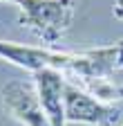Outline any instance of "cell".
I'll list each match as a JSON object with an SVG mask.
<instances>
[{
  "label": "cell",
  "mask_w": 123,
  "mask_h": 126,
  "mask_svg": "<svg viewBox=\"0 0 123 126\" xmlns=\"http://www.w3.org/2000/svg\"><path fill=\"white\" fill-rule=\"evenodd\" d=\"M116 47V70H123V41L114 43Z\"/></svg>",
  "instance_id": "52a82bcc"
},
{
  "label": "cell",
  "mask_w": 123,
  "mask_h": 126,
  "mask_svg": "<svg viewBox=\"0 0 123 126\" xmlns=\"http://www.w3.org/2000/svg\"><path fill=\"white\" fill-rule=\"evenodd\" d=\"M121 126H123V122H121Z\"/></svg>",
  "instance_id": "30bf717a"
},
{
  "label": "cell",
  "mask_w": 123,
  "mask_h": 126,
  "mask_svg": "<svg viewBox=\"0 0 123 126\" xmlns=\"http://www.w3.org/2000/svg\"><path fill=\"white\" fill-rule=\"evenodd\" d=\"M65 122L74 124H92V126H121L123 117L119 108L103 104L78 88L65 77Z\"/></svg>",
  "instance_id": "3957f363"
},
{
  "label": "cell",
  "mask_w": 123,
  "mask_h": 126,
  "mask_svg": "<svg viewBox=\"0 0 123 126\" xmlns=\"http://www.w3.org/2000/svg\"><path fill=\"white\" fill-rule=\"evenodd\" d=\"M0 2H18V0H0Z\"/></svg>",
  "instance_id": "9c48e42d"
},
{
  "label": "cell",
  "mask_w": 123,
  "mask_h": 126,
  "mask_svg": "<svg viewBox=\"0 0 123 126\" xmlns=\"http://www.w3.org/2000/svg\"><path fill=\"white\" fill-rule=\"evenodd\" d=\"M2 106L5 110L22 126H49V119L40 106L34 81H9L2 88Z\"/></svg>",
  "instance_id": "277c9868"
},
{
  "label": "cell",
  "mask_w": 123,
  "mask_h": 126,
  "mask_svg": "<svg viewBox=\"0 0 123 126\" xmlns=\"http://www.w3.org/2000/svg\"><path fill=\"white\" fill-rule=\"evenodd\" d=\"M34 86L49 126H65V72L56 68H43L34 72Z\"/></svg>",
  "instance_id": "5b68a950"
},
{
  "label": "cell",
  "mask_w": 123,
  "mask_h": 126,
  "mask_svg": "<svg viewBox=\"0 0 123 126\" xmlns=\"http://www.w3.org/2000/svg\"><path fill=\"white\" fill-rule=\"evenodd\" d=\"M114 16L116 18H123V0H116L114 2Z\"/></svg>",
  "instance_id": "ba28073f"
},
{
  "label": "cell",
  "mask_w": 123,
  "mask_h": 126,
  "mask_svg": "<svg viewBox=\"0 0 123 126\" xmlns=\"http://www.w3.org/2000/svg\"><path fill=\"white\" fill-rule=\"evenodd\" d=\"M65 77L103 104L123 99V86L116 81H110L107 77H69V74H65Z\"/></svg>",
  "instance_id": "8992f818"
},
{
  "label": "cell",
  "mask_w": 123,
  "mask_h": 126,
  "mask_svg": "<svg viewBox=\"0 0 123 126\" xmlns=\"http://www.w3.org/2000/svg\"><path fill=\"white\" fill-rule=\"evenodd\" d=\"M0 59H5L18 68H25L29 72H38L43 68H56L65 74H76L81 70V52H58L49 47H32L20 45L13 41H0Z\"/></svg>",
  "instance_id": "7a4b0ae2"
},
{
  "label": "cell",
  "mask_w": 123,
  "mask_h": 126,
  "mask_svg": "<svg viewBox=\"0 0 123 126\" xmlns=\"http://www.w3.org/2000/svg\"><path fill=\"white\" fill-rule=\"evenodd\" d=\"M20 23L27 25L45 43H56L72 27L74 0H18Z\"/></svg>",
  "instance_id": "6da1fadb"
}]
</instances>
